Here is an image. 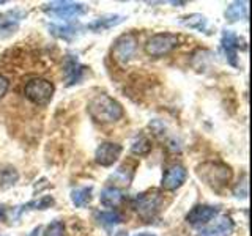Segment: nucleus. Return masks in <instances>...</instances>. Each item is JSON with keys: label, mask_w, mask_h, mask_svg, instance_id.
<instances>
[{"label": "nucleus", "mask_w": 252, "mask_h": 236, "mask_svg": "<svg viewBox=\"0 0 252 236\" xmlns=\"http://www.w3.org/2000/svg\"><path fill=\"white\" fill-rule=\"evenodd\" d=\"M89 115L98 123H115L123 117V107L117 99L107 96V94H96L90 99L89 106Z\"/></svg>", "instance_id": "nucleus-1"}, {"label": "nucleus", "mask_w": 252, "mask_h": 236, "mask_svg": "<svg viewBox=\"0 0 252 236\" xmlns=\"http://www.w3.org/2000/svg\"><path fill=\"white\" fill-rule=\"evenodd\" d=\"M197 175L202 181H205V184L219 191L232 179V170L222 162H203L197 167Z\"/></svg>", "instance_id": "nucleus-2"}, {"label": "nucleus", "mask_w": 252, "mask_h": 236, "mask_svg": "<svg viewBox=\"0 0 252 236\" xmlns=\"http://www.w3.org/2000/svg\"><path fill=\"white\" fill-rule=\"evenodd\" d=\"M164 203V197L159 191H147L139 194L132 202V208L136 209L137 214L145 219V220H152L158 212H159L161 206Z\"/></svg>", "instance_id": "nucleus-3"}, {"label": "nucleus", "mask_w": 252, "mask_h": 236, "mask_svg": "<svg viewBox=\"0 0 252 236\" xmlns=\"http://www.w3.org/2000/svg\"><path fill=\"white\" fill-rule=\"evenodd\" d=\"M180 46V38L173 33H156L145 44V52L150 57H164Z\"/></svg>", "instance_id": "nucleus-4"}, {"label": "nucleus", "mask_w": 252, "mask_h": 236, "mask_svg": "<svg viewBox=\"0 0 252 236\" xmlns=\"http://www.w3.org/2000/svg\"><path fill=\"white\" fill-rule=\"evenodd\" d=\"M24 94L33 104L44 106L54 96V85L46 79H32L24 87Z\"/></svg>", "instance_id": "nucleus-5"}, {"label": "nucleus", "mask_w": 252, "mask_h": 236, "mask_svg": "<svg viewBox=\"0 0 252 236\" xmlns=\"http://www.w3.org/2000/svg\"><path fill=\"white\" fill-rule=\"evenodd\" d=\"M43 11L52 16V18L69 21L82 16L87 11V6L84 3L76 2H51L43 6Z\"/></svg>", "instance_id": "nucleus-6"}, {"label": "nucleus", "mask_w": 252, "mask_h": 236, "mask_svg": "<svg viewBox=\"0 0 252 236\" xmlns=\"http://www.w3.org/2000/svg\"><path fill=\"white\" fill-rule=\"evenodd\" d=\"M136 49H137V38H136V35L125 33L120 38H117V41L114 43L112 57L118 63L126 65V63H128L132 59V55L136 54Z\"/></svg>", "instance_id": "nucleus-7"}, {"label": "nucleus", "mask_w": 252, "mask_h": 236, "mask_svg": "<svg viewBox=\"0 0 252 236\" xmlns=\"http://www.w3.org/2000/svg\"><path fill=\"white\" fill-rule=\"evenodd\" d=\"M241 38L236 36L233 31L230 30H224L222 36H220V47L225 54L227 61L230 63L232 66H238V49H246L244 46H241Z\"/></svg>", "instance_id": "nucleus-8"}, {"label": "nucleus", "mask_w": 252, "mask_h": 236, "mask_svg": "<svg viewBox=\"0 0 252 236\" xmlns=\"http://www.w3.org/2000/svg\"><path fill=\"white\" fill-rule=\"evenodd\" d=\"M27 13L22 10H10L0 14V39H5L8 36L14 35L19 29L21 21L26 18Z\"/></svg>", "instance_id": "nucleus-9"}, {"label": "nucleus", "mask_w": 252, "mask_h": 236, "mask_svg": "<svg viewBox=\"0 0 252 236\" xmlns=\"http://www.w3.org/2000/svg\"><path fill=\"white\" fill-rule=\"evenodd\" d=\"M219 211L216 206H210V205H195V206L186 214V222L194 227L208 225L213 219H216Z\"/></svg>", "instance_id": "nucleus-10"}, {"label": "nucleus", "mask_w": 252, "mask_h": 236, "mask_svg": "<svg viewBox=\"0 0 252 236\" xmlns=\"http://www.w3.org/2000/svg\"><path fill=\"white\" fill-rule=\"evenodd\" d=\"M186 177H188V172L183 165L173 164L170 167L165 169L162 179H161V187L164 191H175V189L185 184Z\"/></svg>", "instance_id": "nucleus-11"}, {"label": "nucleus", "mask_w": 252, "mask_h": 236, "mask_svg": "<svg viewBox=\"0 0 252 236\" xmlns=\"http://www.w3.org/2000/svg\"><path fill=\"white\" fill-rule=\"evenodd\" d=\"M122 151H123L122 145L114 144V142H102L96 148V151H94V161L99 165H102V167H109V165L117 162Z\"/></svg>", "instance_id": "nucleus-12"}, {"label": "nucleus", "mask_w": 252, "mask_h": 236, "mask_svg": "<svg viewBox=\"0 0 252 236\" xmlns=\"http://www.w3.org/2000/svg\"><path fill=\"white\" fill-rule=\"evenodd\" d=\"M235 224L228 216H220L215 222L207 225L197 233V236H228L233 233Z\"/></svg>", "instance_id": "nucleus-13"}, {"label": "nucleus", "mask_w": 252, "mask_h": 236, "mask_svg": "<svg viewBox=\"0 0 252 236\" xmlns=\"http://www.w3.org/2000/svg\"><path fill=\"white\" fill-rule=\"evenodd\" d=\"M125 19L126 18L122 14H106V16H101V18L90 22L89 26H87V29H90L93 31H104V30L117 27L118 24H122Z\"/></svg>", "instance_id": "nucleus-14"}, {"label": "nucleus", "mask_w": 252, "mask_h": 236, "mask_svg": "<svg viewBox=\"0 0 252 236\" xmlns=\"http://www.w3.org/2000/svg\"><path fill=\"white\" fill-rule=\"evenodd\" d=\"M132 177H134V167H131L128 164H123L112 173L109 181H114L112 187L120 189V187H128L132 181Z\"/></svg>", "instance_id": "nucleus-15"}, {"label": "nucleus", "mask_w": 252, "mask_h": 236, "mask_svg": "<svg viewBox=\"0 0 252 236\" xmlns=\"http://www.w3.org/2000/svg\"><path fill=\"white\" fill-rule=\"evenodd\" d=\"M123 199H125L123 192L120 191V189L112 187V186L106 187L104 191L101 192V197H99L101 203L107 208H117L118 205H122Z\"/></svg>", "instance_id": "nucleus-16"}, {"label": "nucleus", "mask_w": 252, "mask_h": 236, "mask_svg": "<svg viewBox=\"0 0 252 236\" xmlns=\"http://www.w3.org/2000/svg\"><path fill=\"white\" fill-rule=\"evenodd\" d=\"M180 24L183 27L192 29V30H197V31H207L208 19L205 18L203 14H200V13H192V14H189V16H185V18H181Z\"/></svg>", "instance_id": "nucleus-17"}, {"label": "nucleus", "mask_w": 252, "mask_h": 236, "mask_svg": "<svg viewBox=\"0 0 252 236\" xmlns=\"http://www.w3.org/2000/svg\"><path fill=\"white\" fill-rule=\"evenodd\" d=\"M19 179V173L13 165L10 164H3L0 165V189H6L11 187L18 183Z\"/></svg>", "instance_id": "nucleus-18"}, {"label": "nucleus", "mask_w": 252, "mask_h": 236, "mask_svg": "<svg viewBox=\"0 0 252 236\" xmlns=\"http://www.w3.org/2000/svg\"><path fill=\"white\" fill-rule=\"evenodd\" d=\"M225 18L230 22L243 21L248 18V2H233L227 6Z\"/></svg>", "instance_id": "nucleus-19"}, {"label": "nucleus", "mask_w": 252, "mask_h": 236, "mask_svg": "<svg viewBox=\"0 0 252 236\" xmlns=\"http://www.w3.org/2000/svg\"><path fill=\"white\" fill-rule=\"evenodd\" d=\"M84 73V66L81 63L77 61V59H68L66 61V69H65V74H66V85H74L81 81V76Z\"/></svg>", "instance_id": "nucleus-20"}, {"label": "nucleus", "mask_w": 252, "mask_h": 236, "mask_svg": "<svg viewBox=\"0 0 252 236\" xmlns=\"http://www.w3.org/2000/svg\"><path fill=\"white\" fill-rule=\"evenodd\" d=\"M49 30L54 36L69 41V39L77 36L79 26L77 24H65V26H55V24H52V26H49Z\"/></svg>", "instance_id": "nucleus-21"}, {"label": "nucleus", "mask_w": 252, "mask_h": 236, "mask_svg": "<svg viewBox=\"0 0 252 236\" xmlns=\"http://www.w3.org/2000/svg\"><path fill=\"white\" fill-rule=\"evenodd\" d=\"M92 191L93 187H77L71 191V202L74 203V206L77 208H84L92 202Z\"/></svg>", "instance_id": "nucleus-22"}, {"label": "nucleus", "mask_w": 252, "mask_h": 236, "mask_svg": "<svg viewBox=\"0 0 252 236\" xmlns=\"http://www.w3.org/2000/svg\"><path fill=\"white\" fill-rule=\"evenodd\" d=\"M152 140H150L147 136H137L136 139L132 140V145H131V151L137 156H145L152 151Z\"/></svg>", "instance_id": "nucleus-23"}, {"label": "nucleus", "mask_w": 252, "mask_h": 236, "mask_svg": "<svg viewBox=\"0 0 252 236\" xmlns=\"http://www.w3.org/2000/svg\"><path fill=\"white\" fill-rule=\"evenodd\" d=\"M96 219H98V222L104 227H115L123 220L122 214L117 211H98Z\"/></svg>", "instance_id": "nucleus-24"}, {"label": "nucleus", "mask_w": 252, "mask_h": 236, "mask_svg": "<svg viewBox=\"0 0 252 236\" xmlns=\"http://www.w3.org/2000/svg\"><path fill=\"white\" fill-rule=\"evenodd\" d=\"M52 205H54V199H52V197L51 195H44L39 200H33V202H30L27 205H24L22 209L19 212L26 211V209H47V208H51Z\"/></svg>", "instance_id": "nucleus-25"}, {"label": "nucleus", "mask_w": 252, "mask_h": 236, "mask_svg": "<svg viewBox=\"0 0 252 236\" xmlns=\"http://www.w3.org/2000/svg\"><path fill=\"white\" fill-rule=\"evenodd\" d=\"M44 236H65V224L62 220H54L46 227Z\"/></svg>", "instance_id": "nucleus-26"}, {"label": "nucleus", "mask_w": 252, "mask_h": 236, "mask_svg": "<svg viewBox=\"0 0 252 236\" xmlns=\"http://www.w3.org/2000/svg\"><path fill=\"white\" fill-rule=\"evenodd\" d=\"M233 195L236 199H246L248 197V175H243V178L233 187Z\"/></svg>", "instance_id": "nucleus-27"}, {"label": "nucleus", "mask_w": 252, "mask_h": 236, "mask_svg": "<svg viewBox=\"0 0 252 236\" xmlns=\"http://www.w3.org/2000/svg\"><path fill=\"white\" fill-rule=\"evenodd\" d=\"M8 87H10V81H8L5 76L0 74V99H2L5 94H6Z\"/></svg>", "instance_id": "nucleus-28"}, {"label": "nucleus", "mask_w": 252, "mask_h": 236, "mask_svg": "<svg viewBox=\"0 0 252 236\" xmlns=\"http://www.w3.org/2000/svg\"><path fill=\"white\" fill-rule=\"evenodd\" d=\"M38 233H39V227L33 228V232H32V233H30V236H38Z\"/></svg>", "instance_id": "nucleus-29"}, {"label": "nucleus", "mask_w": 252, "mask_h": 236, "mask_svg": "<svg viewBox=\"0 0 252 236\" xmlns=\"http://www.w3.org/2000/svg\"><path fill=\"white\" fill-rule=\"evenodd\" d=\"M134 236H155L152 233H137V235H134Z\"/></svg>", "instance_id": "nucleus-30"}]
</instances>
